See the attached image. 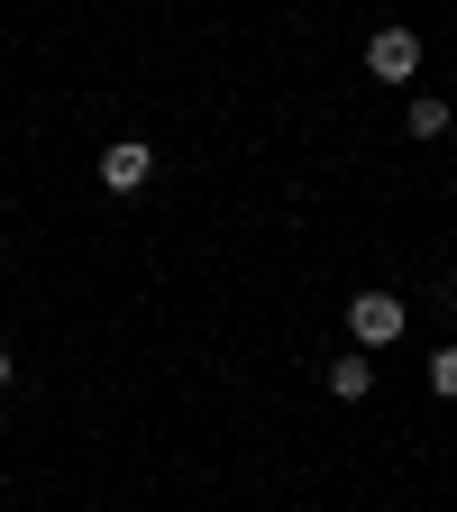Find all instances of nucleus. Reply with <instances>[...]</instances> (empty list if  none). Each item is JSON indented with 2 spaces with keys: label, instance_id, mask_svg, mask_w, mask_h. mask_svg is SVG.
<instances>
[{
  "label": "nucleus",
  "instance_id": "obj_5",
  "mask_svg": "<svg viewBox=\"0 0 457 512\" xmlns=\"http://www.w3.org/2000/svg\"><path fill=\"white\" fill-rule=\"evenodd\" d=\"M403 128H412V138H448V101H430V92H421V101L403 110Z\"/></svg>",
  "mask_w": 457,
  "mask_h": 512
},
{
  "label": "nucleus",
  "instance_id": "obj_7",
  "mask_svg": "<svg viewBox=\"0 0 457 512\" xmlns=\"http://www.w3.org/2000/svg\"><path fill=\"white\" fill-rule=\"evenodd\" d=\"M0 384H10V357H0Z\"/></svg>",
  "mask_w": 457,
  "mask_h": 512
},
{
  "label": "nucleus",
  "instance_id": "obj_6",
  "mask_svg": "<svg viewBox=\"0 0 457 512\" xmlns=\"http://www.w3.org/2000/svg\"><path fill=\"white\" fill-rule=\"evenodd\" d=\"M430 394H439V403H457V348H439V357H430Z\"/></svg>",
  "mask_w": 457,
  "mask_h": 512
},
{
  "label": "nucleus",
  "instance_id": "obj_4",
  "mask_svg": "<svg viewBox=\"0 0 457 512\" xmlns=\"http://www.w3.org/2000/svg\"><path fill=\"white\" fill-rule=\"evenodd\" d=\"M330 394H339V403H366V394H375V366H366V348L330 357Z\"/></svg>",
  "mask_w": 457,
  "mask_h": 512
},
{
  "label": "nucleus",
  "instance_id": "obj_2",
  "mask_svg": "<svg viewBox=\"0 0 457 512\" xmlns=\"http://www.w3.org/2000/svg\"><path fill=\"white\" fill-rule=\"evenodd\" d=\"M366 74H375V83H412V74H421V37H412V28H375V37H366Z\"/></svg>",
  "mask_w": 457,
  "mask_h": 512
},
{
  "label": "nucleus",
  "instance_id": "obj_1",
  "mask_svg": "<svg viewBox=\"0 0 457 512\" xmlns=\"http://www.w3.org/2000/svg\"><path fill=\"white\" fill-rule=\"evenodd\" d=\"M403 330H412V302H403V293H357V302H348V339H357L366 357L394 348Z\"/></svg>",
  "mask_w": 457,
  "mask_h": 512
},
{
  "label": "nucleus",
  "instance_id": "obj_3",
  "mask_svg": "<svg viewBox=\"0 0 457 512\" xmlns=\"http://www.w3.org/2000/svg\"><path fill=\"white\" fill-rule=\"evenodd\" d=\"M147 174H156V147L147 138H110L101 147V183L110 192H147Z\"/></svg>",
  "mask_w": 457,
  "mask_h": 512
}]
</instances>
